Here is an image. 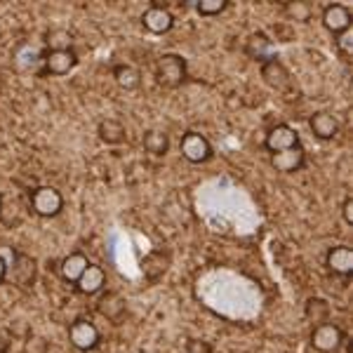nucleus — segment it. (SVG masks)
Instances as JSON below:
<instances>
[{"label": "nucleus", "mask_w": 353, "mask_h": 353, "mask_svg": "<svg viewBox=\"0 0 353 353\" xmlns=\"http://www.w3.org/2000/svg\"><path fill=\"white\" fill-rule=\"evenodd\" d=\"M344 344V332L334 323H321L311 332V346L321 353H332Z\"/></svg>", "instance_id": "3"}, {"label": "nucleus", "mask_w": 353, "mask_h": 353, "mask_svg": "<svg viewBox=\"0 0 353 353\" xmlns=\"http://www.w3.org/2000/svg\"><path fill=\"white\" fill-rule=\"evenodd\" d=\"M97 311L109 321H121V316L125 313V299L118 292H106L97 301Z\"/></svg>", "instance_id": "16"}, {"label": "nucleus", "mask_w": 353, "mask_h": 353, "mask_svg": "<svg viewBox=\"0 0 353 353\" xmlns=\"http://www.w3.org/2000/svg\"><path fill=\"white\" fill-rule=\"evenodd\" d=\"M141 144H144V149L153 153V156H165L170 149V139L168 134L161 132V130H149V132H144V139H141Z\"/></svg>", "instance_id": "21"}, {"label": "nucleus", "mask_w": 353, "mask_h": 353, "mask_svg": "<svg viewBox=\"0 0 353 353\" xmlns=\"http://www.w3.org/2000/svg\"><path fill=\"white\" fill-rule=\"evenodd\" d=\"M10 341H12V334L8 332V330H0V351H8V346H10Z\"/></svg>", "instance_id": "30"}, {"label": "nucleus", "mask_w": 353, "mask_h": 353, "mask_svg": "<svg viewBox=\"0 0 353 353\" xmlns=\"http://www.w3.org/2000/svg\"><path fill=\"white\" fill-rule=\"evenodd\" d=\"M309 125H311V132L316 134L318 139H323V141L334 139V137H337V130H339V125H337V121H334V116H330L327 111L313 113Z\"/></svg>", "instance_id": "15"}, {"label": "nucleus", "mask_w": 353, "mask_h": 353, "mask_svg": "<svg viewBox=\"0 0 353 353\" xmlns=\"http://www.w3.org/2000/svg\"><path fill=\"white\" fill-rule=\"evenodd\" d=\"M186 353H212V346L203 339H191L186 344Z\"/></svg>", "instance_id": "28"}, {"label": "nucleus", "mask_w": 353, "mask_h": 353, "mask_svg": "<svg viewBox=\"0 0 353 353\" xmlns=\"http://www.w3.org/2000/svg\"><path fill=\"white\" fill-rule=\"evenodd\" d=\"M285 14L290 17V19L294 21H309L311 17V10L306 3H288L285 5Z\"/></svg>", "instance_id": "25"}, {"label": "nucleus", "mask_w": 353, "mask_h": 353, "mask_svg": "<svg viewBox=\"0 0 353 353\" xmlns=\"http://www.w3.org/2000/svg\"><path fill=\"white\" fill-rule=\"evenodd\" d=\"M0 353H3V351H0Z\"/></svg>", "instance_id": "33"}, {"label": "nucleus", "mask_w": 353, "mask_h": 353, "mask_svg": "<svg viewBox=\"0 0 353 353\" xmlns=\"http://www.w3.org/2000/svg\"><path fill=\"white\" fill-rule=\"evenodd\" d=\"M327 269L339 276H351L353 271V252L346 245H337L327 252Z\"/></svg>", "instance_id": "12"}, {"label": "nucleus", "mask_w": 353, "mask_h": 353, "mask_svg": "<svg viewBox=\"0 0 353 353\" xmlns=\"http://www.w3.org/2000/svg\"><path fill=\"white\" fill-rule=\"evenodd\" d=\"M31 208L38 217H57L64 208V198L52 186H41L31 193Z\"/></svg>", "instance_id": "2"}, {"label": "nucleus", "mask_w": 353, "mask_h": 353, "mask_svg": "<svg viewBox=\"0 0 353 353\" xmlns=\"http://www.w3.org/2000/svg\"><path fill=\"white\" fill-rule=\"evenodd\" d=\"M88 266H90V261L83 252L68 254V257L61 261V278L68 283H78V278L83 276V271L88 269Z\"/></svg>", "instance_id": "17"}, {"label": "nucleus", "mask_w": 353, "mask_h": 353, "mask_svg": "<svg viewBox=\"0 0 353 353\" xmlns=\"http://www.w3.org/2000/svg\"><path fill=\"white\" fill-rule=\"evenodd\" d=\"M327 316H330V306L325 299H309L306 301V318L313 323H327Z\"/></svg>", "instance_id": "23"}, {"label": "nucleus", "mask_w": 353, "mask_h": 353, "mask_svg": "<svg viewBox=\"0 0 353 353\" xmlns=\"http://www.w3.org/2000/svg\"><path fill=\"white\" fill-rule=\"evenodd\" d=\"M306 161V153L301 146H294V149H285V151H278L271 156V165L278 170V172H297V170L304 168Z\"/></svg>", "instance_id": "8"}, {"label": "nucleus", "mask_w": 353, "mask_h": 353, "mask_svg": "<svg viewBox=\"0 0 353 353\" xmlns=\"http://www.w3.org/2000/svg\"><path fill=\"white\" fill-rule=\"evenodd\" d=\"M45 43H48L50 52H61V50H71L73 36L66 31V28H54V31H50V33H48Z\"/></svg>", "instance_id": "22"}, {"label": "nucleus", "mask_w": 353, "mask_h": 353, "mask_svg": "<svg viewBox=\"0 0 353 353\" xmlns=\"http://www.w3.org/2000/svg\"><path fill=\"white\" fill-rule=\"evenodd\" d=\"M337 45H339L341 52L351 54V50H353V28H346V31L339 33V36H337Z\"/></svg>", "instance_id": "27"}, {"label": "nucleus", "mask_w": 353, "mask_h": 353, "mask_svg": "<svg viewBox=\"0 0 353 353\" xmlns=\"http://www.w3.org/2000/svg\"><path fill=\"white\" fill-rule=\"evenodd\" d=\"M323 26H325L330 33H334V36H339L346 28H351L349 8H344V5H327V8L323 10Z\"/></svg>", "instance_id": "9"}, {"label": "nucleus", "mask_w": 353, "mask_h": 353, "mask_svg": "<svg viewBox=\"0 0 353 353\" xmlns=\"http://www.w3.org/2000/svg\"><path fill=\"white\" fill-rule=\"evenodd\" d=\"M5 278H8V261L0 257V283H3Z\"/></svg>", "instance_id": "31"}, {"label": "nucleus", "mask_w": 353, "mask_h": 353, "mask_svg": "<svg viewBox=\"0 0 353 353\" xmlns=\"http://www.w3.org/2000/svg\"><path fill=\"white\" fill-rule=\"evenodd\" d=\"M68 341L78 351H92L99 344V330L94 327V323L81 318V321L71 323V327H68Z\"/></svg>", "instance_id": "5"}, {"label": "nucleus", "mask_w": 353, "mask_h": 353, "mask_svg": "<svg viewBox=\"0 0 353 353\" xmlns=\"http://www.w3.org/2000/svg\"><path fill=\"white\" fill-rule=\"evenodd\" d=\"M78 64V57L73 50H61V52H48L45 57V68L52 76H66L73 66Z\"/></svg>", "instance_id": "11"}, {"label": "nucleus", "mask_w": 353, "mask_h": 353, "mask_svg": "<svg viewBox=\"0 0 353 353\" xmlns=\"http://www.w3.org/2000/svg\"><path fill=\"white\" fill-rule=\"evenodd\" d=\"M226 5H229L226 0H201V3H196V10L203 17H214V14L224 12Z\"/></svg>", "instance_id": "24"}, {"label": "nucleus", "mask_w": 353, "mask_h": 353, "mask_svg": "<svg viewBox=\"0 0 353 353\" xmlns=\"http://www.w3.org/2000/svg\"><path fill=\"white\" fill-rule=\"evenodd\" d=\"M141 24H144V28L149 33L163 36V33H168L170 28L174 26V17L170 14V10L161 8V5H153V8H149L141 14Z\"/></svg>", "instance_id": "6"}, {"label": "nucleus", "mask_w": 353, "mask_h": 353, "mask_svg": "<svg viewBox=\"0 0 353 353\" xmlns=\"http://www.w3.org/2000/svg\"><path fill=\"white\" fill-rule=\"evenodd\" d=\"M0 203H3V193H0Z\"/></svg>", "instance_id": "32"}, {"label": "nucleus", "mask_w": 353, "mask_h": 353, "mask_svg": "<svg viewBox=\"0 0 353 353\" xmlns=\"http://www.w3.org/2000/svg\"><path fill=\"white\" fill-rule=\"evenodd\" d=\"M261 78H264V83L269 85V88L278 90V92L288 90L290 83H292L290 81V71L278 59H271V61H266V64H261Z\"/></svg>", "instance_id": "10"}, {"label": "nucleus", "mask_w": 353, "mask_h": 353, "mask_svg": "<svg viewBox=\"0 0 353 353\" xmlns=\"http://www.w3.org/2000/svg\"><path fill=\"white\" fill-rule=\"evenodd\" d=\"M156 78L168 88L181 85L186 81V59L179 54H163L156 66Z\"/></svg>", "instance_id": "1"}, {"label": "nucleus", "mask_w": 353, "mask_h": 353, "mask_svg": "<svg viewBox=\"0 0 353 353\" xmlns=\"http://www.w3.org/2000/svg\"><path fill=\"white\" fill-rule=\"evenodd\" d=\"M245 52L252 57V59H259L261 64H266V61H271V59H278L276 52H273L271 41L264 36V33H254V36H250V41L245 43Z\"/></svg>", "instance_id": "14"}, {"label": "nucleus", "mask_w": 353, "mask_h": 353, "mask_svg": "<svg viewBox=\"0 0 353 353\" xmlns=\"http://www.w3.org/2000/svg\"><path fill=\"white\" fill-rule=\"evenodd\" d=\"M24 353H48V341H45L43 337L31 334V337L26 339V344H24Z\"/></svg>", "instance_id": "26"}, {"label": "nucleus", "mask_w": 353, "mask_h": 353, "mask_svg": "<svg viewBox=\"0 0 353 353\" xmlns=\"http://www.w3.org/2000/svg\"><path fill=\"white\" fill-rule=\"evenodd\" d=\"M14 281L19 283L21 288H26V285H31L33 283V278H36V261H33L28 254H14Z\"/></svg>", "instance_id": "18"}, {"label": "nucleus", "mask_w": 353, "mask_h": 353, "mask_svg": "<svg viewBox=\"0 0 353 353\" xmlns=\"http://www.w3.org/2000/svg\"><path fill=\"white\" fill-rule=\"evenodd\" d=\"M99 137L106 144H121L125 139V125L116 118H106V121L99 123Z\"/></svg>", "instance_id": "20"}, {"label": "nucleus", "mask_w": 353, "mask_h": 353, "mask_svg": "<svg viewBox=\"0 0 353 353\" xmlns=\"http://www.w3.org/2000/svg\"><path fill=\"white\" fill-rule=\"evenodd\" d=\"M179 151H181V156H184L186 161L196 163V165L212 158V146H210V141L205 139L203 134H198V132H186L184 137H181Z\"/></svg>", "instance_id": "4"}, {"label": "nucleus", "mask_w": 353, "mask_h": 353, "mask_svg": "<svg viewBox=\"0 0 353 353\" xmlns=\"http://www.w3.org/2000/svg\"><path fill=\"white\" fill-rule=\"evenodd\" d=\"M78 290H81L83 294H97L101 288L106 285V273L101 266H94V264H90L88 269L83 271V276L78 278Z\"/></svg>", "instance_id": "13"}, {"label": "nucleus", "mask_w": 353, "mask_h": 353, "mask_svg": "<svg viewBox=\"0 0 353 353\" xmlns=\"http://www.w3.org/2000/svg\"><path fill=\"white\" fill-rule=\"evenodd\" d=\"M264 144H266V149L273 151V153L294 149V146H299V134L294 132L290 125H276V128L269 130Z\"/></svg>", "instance_id": "7"}, {"label": "nucleus", "mask_w": 353, "mask_h": 353, "mask_svg": "<svg viewBox=\"0 0 353 353\" xmlns=\"http://www.w3.org/2000/svg\"><path fill=\"white\" fill-rule=\"evenodd\" d=\"M341 214H344L346 224H353V198H346L344 205H341Z\"/></svg>", "instance_id": "29"}, {"label": "nucleus", "mask_w": 353, "mask_h": 353, "mask_svg": "<svg viewBox=\"0 0 353 353\" xmlns=\"http://www.w3.org/2000/svg\"><path fill=\"white\" fill-rule=\"evenodd\" d=\"M113 78H116V83L121 85L123 90H137L141 83V73L139 68L130 66V64H121L113 68Z\"/></svg>", "instance_id": "19"}]
</instances>
